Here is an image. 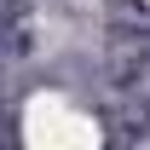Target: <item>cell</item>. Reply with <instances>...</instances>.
<instances>
[{"label": "cell", "instance_id": "obj_1", "mask_svg": "<svg viewBox=\"0 0 150 150\" xmlns=\"http://www.w3.org/2000/svg\"><path fill=\"white\" fill-rule=\"evenodd\" d=\"M23 133H29L35 150H93L98 144L93 121L75 115V110H64L58 98H40L35 110H29V121H23Z\"/></svg>", "mask_w": 150, "mask_h": 150}]
</instances>
